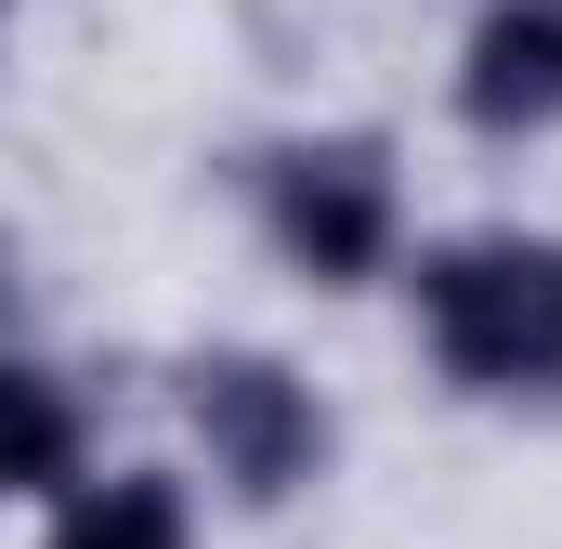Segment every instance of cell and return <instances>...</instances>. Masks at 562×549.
Instances as JSON below:
<instances>
[{
  "label": "cell",
  "instance_id": "cell-1",
  "mask_svg": "<svg viewBox=\"0 0 562 549\" xmlns=\"http://www.w3.org/2000/svg\"><path fill=\"white\" fill-rule=\"evenodd\" d=\"M419 340L484 406H562V236L471 223L419 249Z\"/></svg>",
  "mask_w": 562,
  "mask_h": 549
},
{
  "label": "cell",
  "instance_id": "cell-2",
  "mask_svg": "<svg viewBox=\"0 0 562 549\" xmlns=\"http://www.w3.org/2000/svg\"><path fill=\"white\" fill-rule=\"evenodd\" d=\"M393 223H406V183H393V144L380 132H314L262 157V236L288 274L314 288H367L393 262Z\"/></svg>",
  "mask_w": 562,
  "mask_h": 549
},
{
  "label": "cell",
  "instance_id": "cell-3",
  "mask_svg": "<svg viewBox=\"0 0 562 549\" xmlns=\"http://www.w3.org/2000/svg\"><path fill=\"white\" fill-rule=\"evenodd\" d=\"M183 418H196L210 471H223L249 511H288V497L327 471V393H314L288 354H196V367H183Z\"/></svg>",
  "mask_w": 562,
  "mask_h": 549
},
{
  "label": "cell",
  "instance_id": "cell-4",
  "mask_svg": "<svg viewBox=\"0 0 562 549\" xmlns=\"http://www.w3.org/2000/svg\"><path fill=\"white\" fill-rule=\"evenodd\" d=\"M458 119L484 144L562 132V0H484L458 40Z\"/></svg>",
  "mask_w": 562,
  "mask_h": 549
},
{
  "label": "cell",
  "instance_id": "cell-5",
  "mask_svg": "<svg viewBox=\"0 0 562 549\" xmlns=\"http://www.w3.org/2000/svg\"><path fill=\"white\" fill-rule=\"evenodd\" d=\"M0 497H79V393L0 354Z\"/></svg>",
  "mask_w": 562,
  "mask_h": 549
},
{
  "label": "cell",
  "instance_id": "cell-6",
  "mask_svg": "<svg viewBox=\"0 0 562 549\" xmlns=\"http://www.w3.org/2000/svg\"><path fill=\"white\" fill-rule=\"evenodd\" d=\"M53 549H196V511L170 471H105L53 511Z\"/></svg>",
  "mask_w": 562,
  "mask_h": 549
},
{
  "label": "cell",
  "instance_id": "cell-7",
  "mask_svg": "<svg viewBox=\"0 0 562 549\" xmlns=\"http://www.w3.org/2000/svg\"><path fill=\"white\" fill-rule=\"evenodd\" d=\"M0 288H13V262H0Z\"/></svg>",
  "mask_w": 562,
  "mask_h": 549
}]
</instances>
